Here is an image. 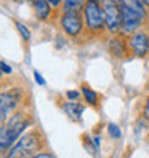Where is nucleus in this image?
Instances as JSON below:
<instances>
[{
  "label": "nucleus",
  "mask_w": 149,
  "mask_h": 158,
  "mask_svg": "<svg viewBox=\"0 0 149 158\" xmlns=\"http://www.w3.org/2000/svg\"><path fill=\"white\" fill-rule=\"evenodd\" d=\"M82 94H83V98L86 101L89 105H96L98 104V94L95 91H92L91 88H87L86 85L82 86Z\"/></svg>",
  "instance_id": "nucleus-12"
},
{
  "label": "nucleus",
  "mask_w": 149,
  "mask_h": 158,
  "mask_svg": "<svg viewBox=\"0 0 149 158\" xmlns=\"http://www.w3.org/2000/svg\"><path fill=\"white\" fill-rule=\"evenodd\" d=\"M143 2H145V4H146V6H149V0H143Z\"/></svg>",
  "instance_id": "nucleus-22"
},
{
  "label": "nucleus",
  "mask_w": 149,
  "mask_h": 158,
  "mask_svg": "<svg viewBox=\"0 0 149 158\" xmlns=\"http://www.w3.org/2000/svg\"><path fill=\"white\" fill-rule=\"evenodd\" d=\"M108 134H109V137L115 138V139H119V138L122 137V131H120V128L116 124H113V122H111V124L108 125Z\"/></svg>",
  "instance_id": "nucleus-14"
},
{
  "label": "nucleus",
  "mask_w": 149,
  "mask_h": 158,
  "mask_svg": "<svg viewBox=\"0 0 149 158\" xmlns=\"http://www.w3.org/2000/svg\"><path fill=\"white\" fill-rule=\"evenodd\" d=\"M62 109L72 121H80L82 114L85 111V106L80 104H74V101H72V102H67V104H63Z\"/></svg>",
  "instance_id": "nucleus-10"
},
{
  "label": "nucleus",
  "mask_w": 149,
  "mask_h": 158,
  "mask_svg": "<svg viewBox=\"0 0 149 158\" xmlns=\"http://www.w3.org/2000/svg\"><path fill=\"white\" fill-rule=\"evenodd\" d=\"M92 2H98V3H99V2H102V0H92Z\"/></svg>",
  "instance_id": "nucleus-23"
},
{
  "label": "nucleus",
  "mask_w": 149,
  "mask_h": 158,
  "mask_svg": "<svg viewBox=\"0 0 149 158\" xmlns=\"http://www.w3.org/2000/svg\"><path fill=\"white\" fill-rule=\"evenodd\" d=\"M85 6V0H65L63 12H79Z\"/></svg>",
  "instance_id": "nucleus-11"
},
{
  "label": "nucleus",
  "mask_w": 149,
  "mask_h": 158,
  "mask_svg": "<svg viewBox=\"0 0 149 158\" xmlns=\"http://www.w3.org/2000/svg\"><path fill=\"white\" fill-rule=\"evenodd\" d=\"M120 4H125V6H129V7L138 9V10H146L145 9V2L143 0H119Z\"/></svg>",
  "instance_id": "nucleus-13"
},
{
  "label": "nucleus",
  "mask_w": 149,
  "mask_h": 158,
  "mask_svg": "<svg viewBox=\"0 0 149 158\" xmlns=\"http://www.w3.org/2000/svg\"><path fill=\"white\" fill-rule=\"evenodd\" d=\"M60 23H62L63 30L69 36H78L83 29L82 16L79 15V12H65L60 19Z\"/></svg>",
  "instance_id": "nucleus-6"
},
{
  "label": "nucleus",
  "mask_w": 149,
  "mask_h": 158,
  "mask_svg": "<svg viewBox=\"0 0 149 158\" xmlns=\"http://www.w3.org/2000/svg\"><path fill=\"white\" fill-rule=\"evenodd\" d=\"M47 2L50 3V6H52V7H58L59 4L62 3V0H47Z\"/></svg>",
  "instance_id": "nucleus-21"
},
{
  "label": "nucleus",
  "mask_w": 149,
  "mask_h": 158,
  "mask_svg": "<svg viewBox=\"0 0 149 158\" xmlns=\"http://www.w3.org/2000/svg\"><path fill=\"white\" fill-rule=\"evenodd\" d=\"M66 96H67V99L69 101H78L79 96H80V94H79L78 91H67Z\"/></svg>",
  "instance_id": "nucleus-17"
},
{
  "label": "nucleus",
  "mask_w": 149,
  "mask_h": 158,
  "mask_svg": "<svg viewBox=\"0 0 149 158\" xmlns=\"http://www.w3.org/2000/svg\"><path fill=\"white\" fill-rule=\"evenodd\" d=\"M0 68H2V72H3V73H6V75H10V73H12V68L9 66V65H6V62H4V60H2V62H0Z\"/></svg>",
  "instance_id": "nucleus-18"
},
{
  "label": "nucleus",
  "mask_w": 149,
  "mask_h": 158,
  "mask_svg": "<svg viewBox=\"0 0 149 158\" xmlns=\"http://www.w3.org/2000/svg\"><path fill=\"white\" fill-rule=\"evenodd\" d=\"M29 124L30 117H26L25 114L22 112L14 114L9 119L6 127L2 124V131H0V148H2V151L9 150L17 141L20 134L29 127Z\"/></svg>",
  "instance_id": "nucleus-1"
},
{
  "label": "nucleus",
  "mask_w": 149,
  "mask_h": 158,
  "mask_svg": "<svg viewBox=\"0 0 149 158\" xmlns=\"http://www.w3.org/2000/svg\"><path fill=\"white\" fill-rule=\"evenodd\" d=\"M42 145V137L40 134L37 132H30L27 135H25L23 138L19 139L16 145L13 147L10 152L7 154L9 158L13 157H34L36 152Z\"/></svg>",
  "instance_id": "nucleus-2"
},
{
  "label": "nucleus",
  "mask_w": 149,
  "mask_h": 158,
  "mask_svg": "<svg viewBox=\"0 0 149 158\" xmlns=\"http://www.w3.org/2000/svg\"><path fill=\"white\" fill-rule=\"evenodd\" d=\"M148 83H149V82H148Z\"/></svg>",
  "instance_id": "nucleus-25"
},
{
  "label": "nucleus",
  "mask_w": 149,
  "mask_h": 158,
  "mask_svg": "<svg viewBox=\"0 0 149 158\" xmlns=\"http://www.w3.org/2000/svg\"><path fill=\"white\" fill-rule=\"evenodd\" d=\"M39 20H46L50 16V3L47 0H27Z\"/></svg>",
  "instance_id": "nucleus-9"
},
{
  "label": "nucleus",
  "mask_w": 149,
  "mask_h": 158,
  "mask_svg": "<svg viewBox=\"0 0 149 158\" xmlns=\"http://www.w3.org/2000/svg\"><path fill=\"white\" fill-rule=\"evenodd\" d=\"M85 19H86V27L92 32H99L106 26L103 7L98 2L89 0L85 6Z\"/></svg>",
  "instance_id": "nucleus-4"
},
{
  "label": "nucleus",
  "mask_w": 149,
  "mask_h": 158,
  "mask_svg": "<svg viewBox=\"0 0 149 158\" xmlns=\"http://www.w3.org/2000/svg\"><path fill=\"white\" fill-rule=\"evenodd\" d=\"M148 17H149V16H148Z\"/></svg>",
  "instance_id": "nucleus-24"
},
{
  "label": "nucleus",
  "mask_w": 149,
  "mask_h": 158,
  "mask_svg": "<svg viewBox=\"0 0 149 158\" xmlns=\"http://www.w3.org/2000/svg\"><path fill=\"white\" fill-rule=\"evenodd\" d=\"M122 7V23H120V30L123 33H133L135 30L139 29L142 22L146 17V10H138V9L129 7L125 4H120Z\"/></svg>",
  "instance_id": "nucleus-3"
},
{
  "label": "nucleus",
  "mask_w": 149,
  "mask_h": 158,
  "mask_svg": "<svg viewBox=\"0 0 149 158\" xmlns=\"http://www.w3.org/2000/svg\"><path fill=\"white\" fill-rule=\"evenodd\" d=\"M33 76H34V81H36V82L39 83L40 86H45V85H46V81H45V78H43V76H42L40 73L37 72V71H34V72H33Z\"/></svg>",
  "instance_id": "nucleus-16"
},
{
  "label": "nucleus",
  "mask_w": 149,
  "mask_h": 158,
  "mask_svg": "<svg viewBox=\"0 0 149 158\" xmlns=\"http://www.w3.org/2000/svg\"><path fill=\"white\" fill-rule=\"evenodd\" d=\"M36 158H50V157H54L52 152H39V154H34Z\"/></svg>",
  "instance_id": "nucleus-19"
},
{
  "label": "nucleus",
  "mask_w": 149,
  "mask_h": 158,
  "mask_svg": "<svg viewBox=\"0 0 149 158\" xmlns=\"http://www.w3.org/2000/svg\"><path fill=\"white\" fill-rule=\"evenodd\" d=\"M102 7L106 19V27L112 33H118L122 23V7L119 0H102Z\"/></svg>",
  "instance_id": "nucleus-5"
},
{
  "label": "nucleus",
  "mask_w": 149,
  "mask_h": 158,
  "mask_svg": "<svg viewBox=\"0 0 149 158\" xmlns=\"http://www.w3.org/2000/svg\"><path fill=\"white\" fill-rule=\"evenodd\" d=\"M16 27H17V30H19V33L22 35L23 40H29V39H30V32H29V29H27V27H26L23 23H20V22H16Z\"/></svg>",
  "instance_id": "nucleus-15"
},
{
  "label": "nucleus",
  "mask_w": 149,
  "mask_h": 158,
  "mask_svg": "<svg viewBox=\"0 0 149 158\" xmlns=\"http://www.w3.org/2000/svg\"><path fill=\"white\" fill-rule=\"evenodd\" d=\"M129 49L136 58H145L149 53V36L146 33H135L128 40Z\"/></svg>",
  "instance_id": "nucleus-7"
},
{
  "label": "nucleus",
  "mask_w": 149,
  "mask_h": 158,
  "mask_svg": "<svg viewBox=\"0 0 149 158\" xmlns=\"http://www.w3.org/2000/svg\"><path fill=\"white\" fill-rule=\"evenodd\" d=\"M19 92L17 89H13V91L9 92H3L2 96H0V115H2V124H4V121L7 119L10 111L17 106L19 104Z\"/></svg>",
  "instance_id": "nucleus-8"
},
{
  "label": "nucleus",
  "mask_w": 149,
  "mask_h": 158,
  "mask_svg": "<svg viewBox=\"0 0 149 158\" xmlns=\"http://www.w3.org/2000/svg\"><path fill=\"white\" fill-rule=\"evenodd\" d=\"M143 117H145L146 119H149V96H148V99H146V102H145V111H143Z\"/></svg>",
  "instance_id": "nucleus-20"
}]
</instances>
